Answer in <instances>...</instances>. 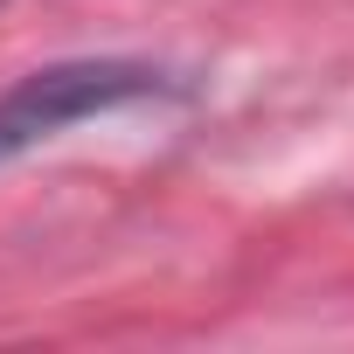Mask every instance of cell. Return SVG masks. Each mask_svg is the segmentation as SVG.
<instances>
[{"mask_svg": "<svg viewBox=\"0 0 354 354\" xmlns=\"http://www.w3.org/2000/svg\"><path fill=\"white\" fill-rule=\"evenodd\" d=\"M160 97H181V77L160 63H139V56L42 63L15 91H0V167L42 139H56V132H70V125H84V118H104L125 104H160Z\"/></svg>", "mask_w": 354, "mask_h": 354, "instance_id": "1", "label": "cell"}]
</instances>
